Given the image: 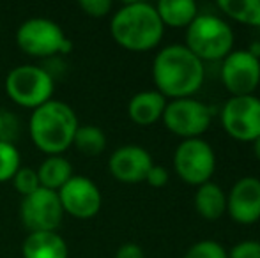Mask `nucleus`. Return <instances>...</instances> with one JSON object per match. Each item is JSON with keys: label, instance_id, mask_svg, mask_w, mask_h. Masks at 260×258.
Here are the masks:
<instances>
[{"label": "nucleus", "instance_id": "obj_20", "mask_svg": "<svg viewBox=\"0 0 260 258\" xmlns=\"http://www.w3.org/2000/svg\"><path fill=\"white\" fill-rule=\"evenodd\" d=\"M218 7L239 23L260 27V0H219Z\"/></svg>", "mask_w": 260, "mask_h": 258}, {"label": "nucleus", "instance_id": "obj_12", "mask_svg": "<svg viewBox=\"0 0 260 258\" xmlns=\"http://www.w3.org/2000/svg\"><path fill=\"white\" fill-rule=\"evenodd\" d=\"M64 214L76 219H90L98 216L103 205V196L94 180L83 175H73L57 191Z\"/></svg>", "mask_w": 260, "mask_h": 258}, {"label": "nucleus", "instance_id": "obj_21", "mask_svg": "<svg viewBox=\"0 0 260 258\" xmlns=\"http://www.w3.org/2000/svg\"><path fill=\"white\" fill-rule=\"evenodd\" d=\"M73 145L83 156L94 158V156H100L106 149V136L103 131H101V128H98V126L92 124L78 126L75 138H73Z\"/></svg>", "mask_w": 260, "mask_h": 258}, {"label": "nucleus", "instance_id": "obj_29", "mask_svg": "<svg viewBox=\"0 0 260 258\" xmlns=\"http://www.w3.org/2000/svg\"><path fill=\"white\" fill-rule=\"evenodd\" d=\"M4 131H6V117H4V114L0 112V140H4Z\"/></svg>", "mask_w": 260, "mask_h": 258}, {"label": "nucleus", "instance_id": "obj_8", "mask_svg": "<svg viewBox=\"0 0 260 258\" xmlns=\"http://www.w3.org/2000/svg\"><path fill=\"white\" fill-rule=\"evenodd\" d=\"M165 128L177 136L189 140V138H200L211 126V110L200 101L193 97L184 99H174L167 103L163 112Z\"/></svg>", "mask_w": 260, "mask_h": 258}, {"label": "nucleus", "instance_id": "obj_31", "mask_svg": "<svg viewBox=\"0 0 260 258\" xmlns=\"http://www.w3.org/2000/svg\"><path fill=\"white\" fill-rule=\"evenodd\" d=\"M0 30H2V20H0Z\"/></svg>", "mask_w": 260, "mask_h": 258}, {"label": "nucleus", "instance_id": "obj_26", "mask_svg": "<svg viewBox=\"0 0 260 258\" xmlns=\"http://www.w3.org/2000/svg\"><path fill=\"white\" fill-rule=\"evenodd\" d=\"M226 255H229V258H260V242L243 241L234 246Z\"/></svg>", "mask_w": 260, "mask_h": 258}, {"label": "nucleus", "instance_id": "obj_23", "mask_svg": "<svg viewBox=\"0 0 260 258\" xmlns=\"http://www.w3.org/2000/svg\"><path fill=\"white\" fill-rule=\"evenodd\" d=\"M11 182H13V188L21 196H28L32 193H36V191L41 188L36 168H28V166H20V170L14 173Z\"/></svg>", "mask_w": 260, "mask_h": 258}, {"label": "nucleus", "instance_id": "obj_27", "mask_svg": "<svg viewBox=\"0 0 260 258\" xmlns=\"http://www.w3.org/2000/svg\"><path fill=\"white\" fill-rule=\"evenodd\" d=\"M145 182H147L149 186H152V188L167 186V182H168L167 168H163V166H159V165H152V168L149 170L147 177H145Z\"/></svg>", "mask_w": 260, "mask_h": 258}, {"label": "nucleus", "instance_id": "obj_5", "mask_svg": "<svg viewBox=\"0 0 260 258\" xmlns=\"http://www.w3.org/2000/svg\"><path fill=\"white\" fill-rule=\"evenodd\" d=\"M55 90L53 76L41 65L23 64L11 69L6 76V92L13 103L21 108L43 106L52 101Z\"/></svg>", "mask_w": 260, "mask_h": 258}, {"label": "nucleus", "instance_id": "obj_11", "mask_svg": "<svg viewBox=\"0 0 260 258\" xmlns=\"http://www.w3.org/2000/svg\"><path fill=\"white\" fill-rule=\"evenodd\" d=\"M221 82L232 97L253 96L260 85V59L248 50H232L223 59Z\"/></svg>", "mask_w": 260, "mask_h": 258}, {"label": "nucleus", "instance_id": "obj_19", "mask_svg": "<svg viewBox=\"0 0 260 258\" xmlns=\"http://www.w3.org/2000/svg\"><path fill=\"white\" fill-rule=\"evenodd\" d=\"M39 177L41 188L57 193L75 173H73V165L64 156H48L45 161L36 168Z\"/></svg>", "mask_w": 260, "mask_h": 258}, {"label": "nucleus", "instance_id": "obj_9", "mask_svg": "<svg viewBox=\"0 0 260 258\" xmlns=\"http://www.w3.org/2000/svg\"><path fill=\"white\" fill-rule=\"evenodd\" d=\"M21 223L28 230L34 232H57L64 219V209L55 191L39 188L36 193L23 196L21 202Z\"/></svg>", "mask_w": 260, "mask_h": 258}, {"label": "nucleus", "instance_id": "obj_24", "mask_svg": "<svg viewBox=\"0 0 260 258\" xmlns=\"http://www.w3.org/2000/svg\"><path fill=\"white\" fill-rule=\"evenodd\" d=\"M184 258H229L226 249L216 241H199L186 251Z\"/></svg>", "mask_w": 260, "mask_h": 258}, {"label": "nucleus", "instance_id": "obj_17", "mask_svg": "<svg viewBox=\"0 0 260 258\" xmlns=\"http://www.w3.org/2000/svg\"><path fill=\"white\" fill-rule=\"evenodd\" d=\"M154 7L165 27L188 28L189 23L199 16V7L193 0H161Z\"/></svg>", "mask_w": 260, "mask_h": 258}, {"label": "nucleus", "instance_id": "obj_6", "mask_svg": "<svg viewBox=\"0 0 260 258\" xmlns=\"http://www.w3.org/2000/svg\"><path fill=\"white\" fill-rule=\"evenodd\" d=\"M16 43L21 52L38 59L66 55L73 48V43L66 38L60 25L46 18L23 21L16 30Z\"/></svg>", "mask_w": 260, "mask_h": 258}, {"label": "nucleus", "instance_id": "obj_3", "mask_svg": "<svg viewBox=\"0 0 260 258\" xmlns=\"http://www.w3.org/2000/svg\"><path fill=\"white\" fill-rule=\"evenodd\" d=\"M78 126L75 110L64 101L52 99L32 112L28 133L41 152L60 156L73 145Z\"/></svg>", "mask_w": 260, "mask_h": 258}, {"label": "nucleus", "instance_id": "obj_15", "mask_svg": "<svg viewBox=\"0 0 260 258\" xmlns=\"http://www.w3.org/2000/svg\"><path fill=\"white\" fill-rule=\"evenodd\" d=\"M167 97L157 90H144L135 94L127 104V115L138 126H152L163 117Z\"/></svg>", "mask_w": 260, "mask_h": 258}, {"label": "nucleus", "instance_id": "obj_14", "mask_svg": "<svg viewBox=\"0 0 260 258\" xmlns=\"http://www.w3.org/2000/svg\"><path fill=\"white\" fill-rule=\"evenodd\" d=\"M226 212L236 223L253 225L260 219V179L243 177L226 195Z\"/></svg>", "mask_w": 260, "mask_h": 258}, {"label": "nucleus", "instance_id": "obj_7", "mask_svg": "<svg viewBox=\"0 0 260 258\" xmlns=\"http://www.w3.org/2000/svg\"><path fill=\"white\" fill-rule=\"evenodd\" d=\"M216 168L212 147L202 138L182 140L174 154V170L189 186H202L211 180Z\"/></svg>", "mask_w": 260, "mask_h": 258}, {"label": "nucleus", "instance_id": "obj_4", "mask_svg": "<svg viewBox=\"0 0 260 258\" xmlns=\"http://www.w3.org/2000/svg\"><path fill=\"white\" fill-rule=\"evenodd\" d=\"M186 48L202 62L223 60L234 46V30L214 14H199L186 28Z\"/></svg>", "mask_w": 260, "mask_h": 258}, {"label": "nucleus", "instance_id": "obj_1", "mask_svg": "<svg viewBox=\"0 0 260 258\" xmlns=\"http://www.w3.org/2000/svg\"><path fill=\"white\" fill-rule=\"evenodd\" d=\"M206 78L204 62L184 45H170L159 50L152 62V80L157 92L172 99L191 97Z\"/></svg>", "mask_w": 260, "mask_h": 258}, {"label": "nucleus", "instance_id": "obj_28", "mask_svg": "<svg viewBox=\"0 0 260 258\" xmlns=\"http://www.w3.org/2000/svg\"><path fill=\"white\" fill-rule=\"evenodd\" d=\"M115 258H145V255H144V249L138 244L127 242V244H122L117 249Z\"/></svg>", "mask_w": 260, "mask_h": 258}, {"label": "nucleus", "instance_id": "obj_16", "mask_svg": "<svg viewBox=\"0 0 260 258\" xmlns=\"http://www.w3.org/2000/svg\"><path fill=\"white\" fill-rule=\"evenodd\" d=\"M23 258H68V244L57 232L28 234L21 246Z\"/></svg>", "mask_w": 260, "mask_h": 258}, {"label": "nucleus", "instance_id": "obj_13", "mask_svg": "<svg viewBox=\"0 0 260 258\" xmlns=\"http://www.w3.org/2000/svg\"><path fill=\"white\" fill-rule=\"evenodd\" d=\"M152 158L144 147L124 145L119 147L108 159V170L119 182L137 184L145 182L149 170L152 168Z\"/></svg>", "mask_w": 260, "mask_h": 258}, {"label": "nucleus", "instance_id": "obj_18", "mask_svg": "<svg viewBox=\"0 0 260 258\" xmlns=\"http://www.w3.org/2000/svg\"><path fill=\"white\" fill-rule=\"evenodd\" d=\"M195 209L204 219H219L226 212V195L223 193V190L218 184L209 180V182L197 188Z\"/></svg>", "mask_w": 260, "mask_h": 258}, {"label": "nucleus", "instance_id": "obj_25", "mask_svg": "<svg viewBox=\"0 0 260 258\" xmlns=\"http://www.w3.org/2000/svg\"><path fill=\"white\" fill-rule=\"evenodd\" d=\"M80 9L90 18H103L112 11L113 4L110 0H80Z\"/></svg>", "mask_w": 260, "mask_h": 258}, {"label": "nucleus", "instance_id": "obj_2", "mask_svg": "<svg viewBox=\"0 0 260 258\" xmlns=\"http://www.w3.org/2000/svg\"><path fill=\"white\" fill-rule=\"evenodd\" d=\"M113 41L129 52H149L161 43L165 25L157 11L147 2H127L110 21Z\"/></svg>", "mask_w": 260, "mask_h": 258}, {"label": "nucleus", "instance_id": "obj_30", "mask_svg": "<svg viewBox=\"0 0 260 258\" xmlns=\"http://www.w3.org/2000/svg\"><path fill=\"white\" fill-rule=\"evenodd\" d=\"M253 152H255V156H257V159L260 161V136L253 141Z\"/></svg>", "mask_w": 260, "mask_h": 258}, {"label": "nucleus", "instance_id": "obj_22", "mask_svg": "<svg viewBox=\"0 0 260 258\" xmlns=\"http://www.w3.org/2000/svg\"><path fill=\"white\" fill-rule=\"evenodd\" d=\"M21 158L16 145L9 140H0V182H7L20 170Z\"/></svg>", "mask_w": 260, "mask_h": 258}, {"label": "nucleus", "instance_id": "obj_10", "mask_svg": "<svg viewBox=\"0 0 260 258\" xmlns=\"http://www.w3.org/2000/svg\"><path fill=\"white\" fill-rule=\"evenodd\" d=\"M221 124L234 140L255 141L260 136V99L255 96L230 97L221 110Z\"/></svg>", "mask_w": 260, "mask_h": 258}]
</instances>
